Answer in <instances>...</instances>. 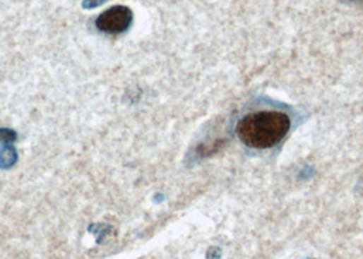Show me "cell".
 Here are the masks:
<instances>
[{"label": "cell", "instance_id": "1", "mask_svg": "<svg viewBox=\"0 0 363 259\" xmlns=\"http://www.w3.org/2000/svg\"><path fill=\"white\" fill-rule=\"evenodd\" d=\"M290 130V118L275 111L250 114L243 118L238 127V137L253 149H269L276 146Z\"/></svg>", "mask_w": 363, "mask_h": 259}, {"label": "cell", "instance_id": "2", "mask_svg": "<svg viewBox=\"0 0 363 259\" xmlns=\"http://www.w3.org/2000/svg\"><path fill=\"white\" fill-rule=\"evenodd\" d=\"M133 11L127 6H114L101 13L96 20V28L108 35H119L130 29Z\"/></svg>", "mask_w": 363, "mask_h": 259}, {"label": "cell", "instance_id": "3", "mask_svg": "<svg viewBox=\"0 0 363 259\" xmlns=\"http://www.w3.org/2000/svg\"><path fill=\"white\" fill-rule=\"evenodd\" d=\"M18 161V152L13 143H7L0 149V169H10Z\"/></svg>", "mask_w": 363, "mask_h": 259}, {"label": "cell", "instance_id": "4", "mask_svg": "<svg viewBox=\"0 0 363 259\" xmlns=\"http://www.w3.org/2000/svg\"><path fill=\"white\" fill-rule=\"evenodd\" d=\"M225 143V140H215L212 142H202L196 147V155L198 157H209L215 153H218Z\"/></svg>", "mask_w": 363, "mask_h": 259}, {"label": "cell", "instance_id": "5", "mask_svg": "<svg viewBox=\"0 0 363 259\" xmlns=\"http://www.w3.org/2000/svg\"><path fill=\"white\" fill-rule=\"evenodd\" d=\"M18 138V134L16 130H11V128H0V143H14Z\"/></svg>", "mask_w": 363, "mask_h": 259}, {"label": "cell", "instance_id": "6", "mask_svg": "<svg viewBox=\"0 0 363 259\" xmlns=\"http://www.w3.org/2000/svg\"><path fill=\"white\" fill-rule=\"evenodd\" d=\"M108 0H83L82 1V7L86 10H92L96 7H100L101 4H104Z\"/></svg>", "mask_w": 363, "mask_h": 259}, {"label": "cell", "instance_id": "7", "mask_svg": "<svg viewBox=\"0 0 363 259\" xmlns=\"http://www.w3.org/2000/svg\"><path fill=\"white\" fill-rule=\"evenodd\" d=\"M222 251L219 248H210L208 251V259H220Z\"/></svg>", "mask_w": 363, "mask_h": 259}]
</instances>
